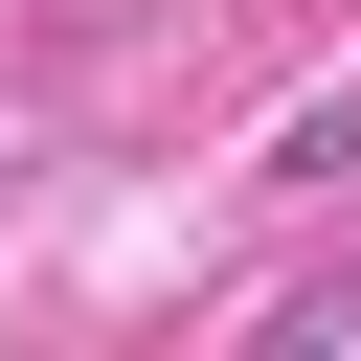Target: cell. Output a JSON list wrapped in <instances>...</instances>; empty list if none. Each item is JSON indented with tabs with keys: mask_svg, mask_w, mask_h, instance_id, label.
Returning <instances> with one entry per match:
<instances>
[{
	"mask_svg": "<svg viewBox=\"0 0 361 361\" xmlns=\"http://www.w3.org/2000/svg\"><path fill=\"white\" fill-rule=\"evenodd\" d=\"M248 338H271V361H316V338H361V248H338V271H293V293H271Z\"/></svg>",
	"mask_w": 361,
	"mask_h": 361,
	"instance_id": "6da1fadb",
	"label": "cell"
}]
</instances>
